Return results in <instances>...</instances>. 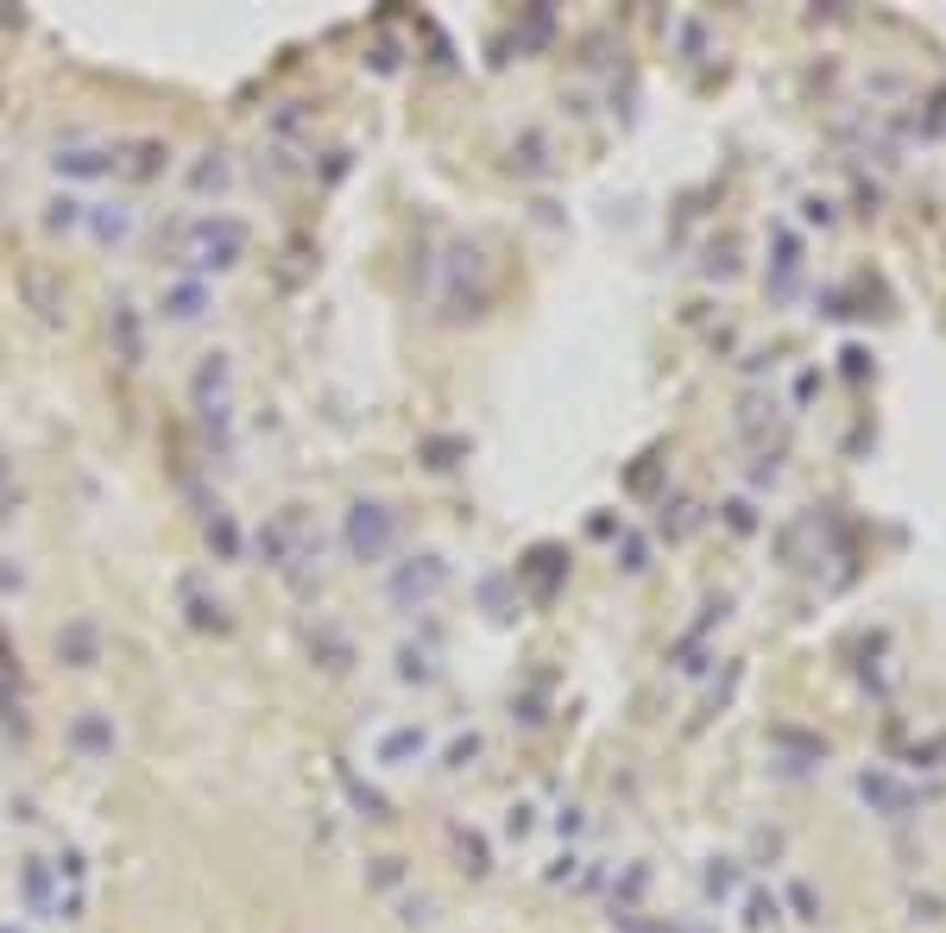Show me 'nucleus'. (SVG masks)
Wrapping results in <instances>:
<instances>
[{
	"mask_svg": "<svg viewBox=\"0 0 946 933\" xmlns=\"http://www.w3.org/2000/svg\"><path fill=\"white\" fill-rule=\"evenodd\" d=\"M240 252H247V227L228 221V215H196L183 227V259L203 265V272H228Z\"/></svg>",
	"mask_w": 946,
	"mask_h": 933,
	"instance_id": "obj_1",
	"label": "nucleus"
},
{
	"mask_svg": "<svg viewBox=\"0 0 946 933\" xmlns=\"http://www.w3.org/2000/svg\"><path fill=\"white\" fill-rule=\"evenodd\" d=\"M391 511L385 504H373V499H360V504H347V549H354V561H379L385 549H391Z\"/></svg>",
	"mask_w": 946,
	"mask_h": 933,
	"instance_id": "obj_2",
	"label": "nucleus"
},
{
	"mask_svg": "<svg viewBox=\"0 0 946 933\" xmlns=\"http://www.w3.org/2000/svg\"><path fill=\"white\" fill-rule=\"evenodd\" d=\"M57 656H64L70 669H95V662H102V630L89 625V618H77L70 630H57Z\"/></svg>",
	"mask_w": 946,
	"mask_h": 933,
	"instance_id": "obj_3",
	"label": "nucleus"
},
{
	"mask_svg": "<svg viewBox=\"0 0 946 933\" xmlns=\"http://www.w3.org/2000/svg\"><path fill=\"white\" fill-rule=\"evenodd\" d=\"M417 561H423V568H404V574L391 580V600H410V593L423 600V593L442 587V561H435V555H417Z\"/></svg>",
	"mask_w": 946,
	"mask_h": 933,
	"instance_id": "obj_4",
	"label": "nucleus"
},
{
	"mask_svg": "<svg viewBox=\"0 0 946 933\" xmlns=\"http://www.w3.org/2000/svg\"><path fill=\"white\" fill-rule=\"evenodd\" d=\"M203 303H208V291L190 277V284H178V291H164V316H171V322H196Z\"/></svg>",
	"mask_w": 946,
	"mask_h": 933,
	"instance_id": "obj_5",
	"label": "nucleus"
},
{
	"mask_svg": "<svg viewBox=\"0 0 946 933\" xmlns=\"http://www.w3.org/2000/svg\"><path fill=\"white\" fill-rule=\"evenodd\" d=\"M70 744H77L82 756H107L114 751V726H107V719H77V726H70Z\"/></svg>",
	"mask_w": 946,
	"mask_h": 933,
	"instance_id": "obj_6",
	"label": "nucleus"
},
{
	"mask_svg": "<svg viewBox=\"0 0 946 933\" xmlns=\"http://www.w3.org/2000/svg\"><path fill=\"white\" fill-rule=\"evenodd\" d=\"M178 593L190 600V618H196L203 630H228V612H221V600H203V593H196V580H178Z\"/></svg>",
	"mask_w": 946,
	"mask_h": 933,
	"instance_id": "obj_7",
	"label": "nucleus"
},
{
	"mask_svg": "<svg viewBox=\"0 0 946 933\" xmlns=\"http://www.w3.org/2000/svg\"><path fill=\"white\" fill-rule=\"evenodd\" d=\"M57 171H77V177L114 171V151H70V158H57Z\"/></svg>",
	"mask_w": 946,
	"mask_h": 933,
	"instance_id": "obj_8",
	"label": "nucleus"
},
{
	"mask_svg": "<svg viewBox=\"0 0 946 933\" xmlns=\"http://www.w3.org/2000/svg\"><path fill=\"white\" fill-rule=\"evenodd\" d=\"M114 215H95V240H127V227H133V208H121V202H107Z\"/></svg>",
	"mask_w": 946,
	"mask_h": 933,
	"instance_id": "obj_9",
	"label": "nucleus"
},
{
	"mask_svg": "<svg viewBox=\"0 0 946 933\" xmlns=\"http://www.w3.org/2000/svg\"><path fill=\"white\" fill-rule=\"evenodd\" d=\"M410 751H423V731H391L379 744V763H398V756H410Z\"/></svg>",
	"mask_w": 946,
	"mask_h": 933,
	"instance_id": "obj_10",
	"label": "nucleus"
},
{
	"mask_svg": "<svg viewBox=\"0 0 946 933\" xmlns=\"http://www.w3.org/2000/svg\"><path fill=\"white\" fill-rule=\"evenodd\" d=\"M0 511H13V499H7V492H0Z\"/></svg>",
	"mask_w": 946,
	"mask_h": 933,
	"instance_id": "obj_11",
	"label": "nucleus"
}]
</instances>
